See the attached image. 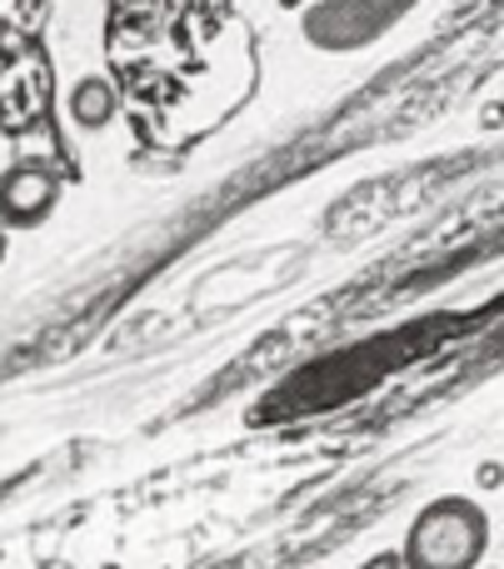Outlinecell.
<instances>
[{"label":"cell","instance_id":"cell-2","mask_svg":"<svg viewBox=\"0 0 504 569\" xmlns=\"http://www.w3.org/2000/svg\"><path fill=\"white\" fill-rule=\"evenodd\" d=\"M56 206H60V180L50 176L46 166L20 160V166H10L6 176H0V226L6 230L46 226V220L56 216Z\"/></svg>","mask_w":504,"mask_h":569},{"label":"cell","instance_id":"cell-6","mask_svg":"<svg viewBox=\"0 0 504 569\" xmlns=\"http://www.w3.org/2000/svg\"><path fill=\"white\" fill-rule=\"evenodd\" d=\"M285 6H295V0H285Z\"/></svg>","mask_w":504,"mask_h":569},{"label":"cell","instance_id":"cell-3","mask_svg":"<svg viewBox=\"0 0 504 569\" xmlns=\"http://www.w3.org/2000/svg\"><path fill=\"white\" fill-rule=\"evenodd\" d=\"M115 106H120V96L105 76H85L70 90V120H75L80 130H105L110 120H115Z\"/></svg>","mask_w":504,"mask_h":569},{"label":"cell","instance_id":"cell-1","mask_svg":"<svg viewBox=\"0 0 504 569\" xmlns=\"http://www.w3.org/2000/svg\"><path fill=\"white\" fill-rule=\"evenodd\" d=\"M490 510L470 495H440L410 520L400 569H480L490 555Z\"/></svg>","mask_w":504,"mask_h":569},{"label":"cell","instance_id":"cell-4","mask_svg":"<svg viewBox=\"0 0 504 569\" xmlns=\"http://www.w3.org/2000/svg\"><path fill=\"white\" fill-rule=\"evenodd\" d=\"M360 569H400V550H380V555H370Z\"/></svg>","mask_w":504,"mask_h":569},{"label":"cell","instance_id":"cell-5","mask_svg":"<svg viewBox=\"0 0 504 569\" xmlns=\"http://www.w3.org/2000/svg\"><path fill=\"white\" fill-rule=\"evenodd\" d=\"M0 260H6V236H0Z\"/></svg>","mask_w":504,"mask_h":569}]
</instances>
